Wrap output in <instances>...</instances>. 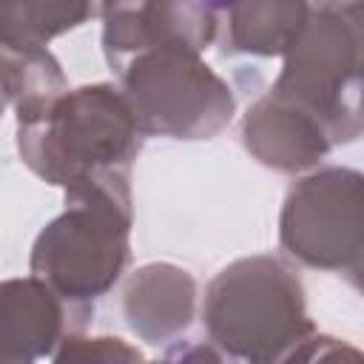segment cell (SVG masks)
Here are the masks:
<instances>
[{
  "label": "cell",
  "instance_id": "cell-13",
  "mask_svg": "<svg viewBox=\"0 0 364 364\" xmlns=\"http://www.w3.org/2000/svg\"><path fill=\"white\" fill-rule=\"evenodd\" d=\"M51 358L54 361H142V353L122 338H111V336L88 338L82 336V330H77L57 344Z\"/></svg>",
  "mask_w": 364,
  "mask_h": 364
},
{
  "label": "cell",
  "instance_id": "cell-8",
  "mask_svg": "<svg viewBox=\"0 0 364 364\" xmlns=\"http://www.w3.org/2000/svg\"><path fill=\"white\" fill-rule=\"evenodd\" d=\"M91 313L68 304L34 273L0 282V364L51 358L68 333L85 330Z\"/></svg>",
  "mask_w": 364,
  "mask_h": 364
},
{
  "label": "cell",
  "instance_id": "cell-11",
  "mask_svg": "<svg viewBox=\"0 0 364 364\" xmlns=\"http://www.w3.org/2000/svg\"><path fill=\"white\" fill-rule=\"evenodd\" d=\"M310 0H228L216 40L225 57H282L296 40Z\"/></svg>",
  "mask_w": 364,
  "mask_h": 364
},
{
  "label": "cell",
  "instance_id": "cell-2",
  "mask_svg": "<svg viewBox=\"0 0 364 364\" xmlns=\"http://www.w3.org/2000/svg\"><path fill=\"white\" fill-rule=\"evenodd\" d=\"M14 114L23 165L63 191L102 171H131L145 136L111 82L65 88Z\"/></svg>",
  "mask_w": 364,
  "mask_h": 364
},
{
  "label": "cell",
  "instance_id": "cell-9",
  "mask_svg": "<svg viewBox=\"0 0 364 364\" xmlns=\"http://www.w3.org/2000/svg\"><path fill=\"white\" fill-rule=\"evenodd\" d=\"M242 145L259 165L279 173L310 171L336 148L316 114L270 91L245 111Z\"/></svg>",
  "mask_w": 364,
  "mask_h": 364
},
{
  "label": "cell",
  "instance_id": "cell-10",
  "mask_svg": "<svg viewBox=\"0 0 364 364\" xmlns=\"http://www.w3.org/2000/svg\"><path fill=\"white\" fill-rule=\"evenodd\" d=\"M122 316L142 341L171 344L196 316V279L171 262L142 264L125 279Z\"/></svg>",
  "mask_w": 364,
  "mask_h": 364
},
{
  "label": "cell",
  "instance_id": "cell-7",
  "mask_svg": "<svg viewBox=\"0 0 364 364\" xmlns=\"http://www.w3.org/2000/svg\"><path fill=\"white\" fill-rule=\"evenodd\" d=\"M100 14L102 54L111 71L148 48L188 46L205 51L216 43L219 11L202 0H100Z\"/></svg>",
  "mask_w": 364,
  "mask_h": 364
},
{
  "label": "cell",
  "instance_id": "cell-5",
  "mask_svg": "<svg viewBox=\"0 0 364 364\" xmlns=\"http://www.w3.org/2000/svg\"><path fill=\"white\" fill-rule=\"evenodd\" d=\"M114 74L145 136L210 139L236 114L230 85L188 46L139 51Z\"/></svg>",
  "mask_w": 364,
  "mask_h": 364
},
{
  "label": "cell",
  "instance_id": "cell-4",
  "mask_svg": "<svg viewBox=\"0 0 364 364\" xmlns=\"http://www.w3.org/2000/svg\"><path fill=\"white\" fill-rule=\"evenodd\" d=\"M270 94L316 114L333 145L361 136V0H310Z\"/></svg>",
  "mask_w": 364,
  "mask_h": 364
},
{
  "label": "cell",
  "instance_id": "cell-14",
  "mask_svg": "<svg viewBox=\"0 0 364 364\" xmlns=\"http://www.w3.org/2000/svg\"><path fill=\"white\" fill-rule=\"evenodd\" d=\"M11 65H14V54L0 51V117L11 105Z\"/></svg>",
  "mask_w": 364,
  "mask_h": 364
},
{
  "label": "cell",
  "instance_id": "cell-3",
  "mask_svg": "<svg viewBox=\"0 0 364 364\" xmlns=\"http://www.w3.org/2000/svg\"><path fill=\"white\" fill-rule=\"evenodd\" d=\"M202 324L216 353L253 364L296 361L316 333L301 279L273 253L245 256L222 267L205 290Z\"/></svg>",
  "mask_w": 364,
  "mask_h": 364
},
{
  "label": "cell",
  "instance_id": "cell-12",
  "mask_svg": "<svg viewBox=\"0 0 364 364\" xmlns=\"http://www.w3.org/2000/svg\"><path fill=\"white\" fill-rule=\"evenodd\" d=\"M91 14L94 0H0V51L23 54L46 48Z\"/></svg>",
  "mask_w": 364,
  "mask_h": 364
},
{
  "label": "cell",
  "instance_id": "cell-1",
  "mask_svg": "<svg viewBox=\"0 0 364 364\" xmlns=\"http://www.w3.org/2000/svg\"><path fill=\"white\" fill-rule=\"evenodd\" d=\"M131 171H102L65 188V208L43 225L28 270L68 304L94 310L131 262Z\"/></svg>",
  "mask_w": 364,
  "mask_h": 364
},
{
  "label": "cell",
  "instance_id": "cell-6",
  "mask_svg": "<svg viewBox=\"0 0 364 364\" xmlns=\"http://www.w3.org/2000/svg\"><path fill=\"white\" fill-rule=\"evenodd\" d=\"M361 173L344 165H324L296 179L279 216V245L287 259L361 284Z\"/></svg>",
  "mask_w": 364,
  "mask_h": 364
},
{
  "label": "cell",
  "instance_id": "cell-15",
  "mask_svg": "<svg viewBox=\"0 0 364 364\" xmlns=\"http://www.w3.org/2000/svg\"><path fill=\"white\" fill-rule=\"evenodd\" d=\"M202 3H205V6H210V9H216V11H219V9H222V6H225V3H228V0H202Z\"/></svg>",
  "mask_w": 364,
  "mask_h": 364
}]
</instances>
